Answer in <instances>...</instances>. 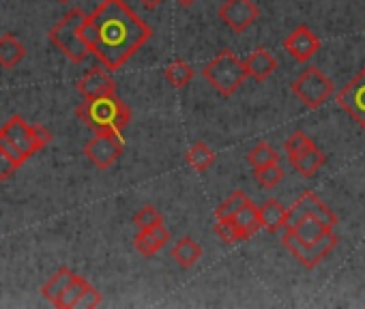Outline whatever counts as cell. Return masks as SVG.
Here are the masks:
<instances>
[{
    "mask_svg": "<svg viewBox=\"0 0 365 309\" xmlns=\"http://www.w3.org/2000/svg\"><path fill=\"white\" fill-rule=\"evenodd\" d=\"M80 35L108 71H118L153 37V31L125 0H103L84 18Z\"/></svg>",
    "mask_w": 365,
    "mask_h": 309,
    "instance_id": "1",
    "label": "cell"
},
{
    "mask_svg": "<svg viewBox=\"0 0 365 309\" xmlns=\"http://www.w3.org/2000/svg\"><path fill=\"white\" fill-rule=\"evenodd\" d=\"M52 133L41 125H29L22 116H11L0 129V150L20 168L35 152L48 146Z\"/></svg>",
    "mask_w": 365,
    "mask_h": 309,
    "instance_id": "2",
    "label": "cell"
},
{
    "mask_svg": "<svg viewBox=\"0 0 365 309\" xmlns=\"http://www.w3.org/2000/svg\"><path fill=\"white\" fill-rule=\"evenodd\" d=\"M76 114L95 133H123V129H127L131 122V110L123 99L116 97V93L84 99L76 108Z\"/></svg>",
    "mask_w": 365,
    "mask_h": 309,
    "instance_id": "3",
    "label": "cell"
},
{
    "mask_svg": "<svg viewBox=\"0 0 365 309\" xmlns=\"http://www.w3.org/2000/svg\"><path fill=\"white\" fill-rule=\"evenodd\" d=\"M202 78L222 97H232L241 88V84L247 80V71H245L243 61L237 58L235 52L224 50L202 69Z\"/></svg>",
    "mask_w": 365,
    "mask_h": 309,
    "instance_id": "4",
    "label": "cell"
},
{
    "mask_svg": "<svg viewBox=\"0 0 365 309\" xmlns=\"http://www.w3.org/2000/svg\"><path fill=\"white\" fill-rule=\"evenodd\" d=\"M84 18H86V14L82 9H71L50 31V41L76 65L86 61V56L91 54L84 39H82V35H80V26H82Z\"/></svg>",
    "mask_w": 365,
    "mask_h": 309,
    "instance_id": "5",
    "label": "cell"
},
{
    "mask_svg": "<svg viewBox=\"0 0 365 309\" xmlns=\"http://www.w3.org/2000/svg\"><path fill=\"white\" fill-rule=\"evenodd\" d=\"M286 232L282 234V243H284V247L305 266V268H316L331 251H333V247L337 245V234L333 232V230H329L322 239H318L316 243H303V241H299L294 234H292V230H288V228H284Z\"/></svg>",
    "mask_w": 365,
    "mask_h": 309,
    "instance_id": "6",
    "label": "cell"
},
{
    "mask_svg": "<svg viewBox=\"0 0 365 309\" xmlns=\"http://www.w3.org/2000/svg\"><path fill=\"white\" fill-rule=\"evenodd\" d=\"M333 82L318 69V67H309L305 69L294 82H292V93L299 97V101H303V105L316 110L322 103H327L333 97Z\"/></svg>",
    "mask_w": 365,
    "mask_h": 309,
    "instance_id": "7",
    "label": "cell"
},
{
    "mask_svg": "<svg viewBox=\"0 0 365 309\" xmlns=\"http://www.w3.org/2000/svg\"><path fill=\"white\" fill-rule=\"evenodd\" d=\"M123 150L125 140L120 137V133H95V137L84 144V154L99 170L112 168L120 159Z\"/></svg>",
    "mask_w": 365,
    "mask_h": 309,
    "instance_id": "8",
    "label": "cell"
},
{
    "mask_svg": "<svg viewBox=\"0 0 365 309\" xmlns=\"http://www.w3.org/2000/svg\"><path fill=\"white\" fill-rule=\"evenodd\" d=\"M305 215L316 217V219L322 221L327 228L337 226V217L333 215V211H331L324 202H320V198H316V194L303 192V194L294 200V204H292L290 209H286V226H284V228H290L292 224H297V221H299L301 217H305Z\"/></svg>",
    "mask_w": 365,
    "mask_h": 309,
    "instance_id": "9",
    "label": "cell"
},
{
    "mask_svg": "<svg viewBox=\"0 0 365 309\" xmlns=\"http://www.w3.org/2000/svg\"><path fill=\"white\" fill-rule=\"evenodd\" d=\"M217 14L220 20L235 33H245L260 18V9L254 0H224Z\"/></svg>",
    "mask_w": 365,
    "mask_h": 309,
    "instance_id": "10",
    "label": "cell"
},
{
    "mask_svg": "<svg viewBox=\"0 0 365 309\" xmlns=\"http://www.w3.org/2000/svg\"><path fill=\"white\" fill-rule=\"evenodd\" d=\"M337 105L365 129V67L339 90Z\"/></svg>",
    "mask_w": 365,
    "mask_h": 309,
    "instance_id": "11",
    "label": "cell"
},
{
    "mask_svg": "<svg viewBox=\"0 0 365 309\" xmlns=\"http://www.w3.org/2000/svg\"><path fill=\"white\" fill-rule=\"evenodd\" d=\"M284 50H286L297 63H307V61L320 50V41H318V37L303 24V26H297V28L284 39Z\"/></svg>",
    "mask_w": 365,
    "mask_h": 309,
    "instance_id": "12",
    "label": "cell"
},
{
    "mask_svg": "<svg viewBox=\"0 0 365 309\" xmlns=\"http://www.w3.org/2000/svg\"><path fill=\"white\" fill-rule=\"evenodd\" d=\"M76 88L80 90V95L84 99H95V97H103V95H112L116 93V84L112 80V75L106 69H91L88 73H84L78 82Z\"/></svg>",
    "mask_w": 365,
    "mask_h": 309,
    "instance_id": "13",
    "label": "cell"
},
{
    "mask_svg": "<svg viewBox=\"0 0 365 309\" xmlns=\"http://www.w3.org/2000/svg\"><path fill=\"white\" fill-rule=\"evenodd\" d=\"M243 65H245L247 78H252V80H256V82L269 80V78L275 73V69H277L275 56H273L269 50H264V48L254 50V52L243 61Z\"/></svg>",
    "mask_w": 365,
    "mask_h": 309,
    "instance_id": "14",
    "label": "cell"
},
{
    "mask_svg": "<svg viewBox=\"0 0 365 309\" xmlns=\"http://www.w3.org/2000/svg\"><path fill=\"white\" fill-rule=\"evenodd\" d=\"M168 241H170V232H168V230L163 228V224H161V226H155V228H148V230H140V232L135 234V239H133V245H135V249H138L142 256L150 258V256H155L159 249H163Z\"/></svg>",
    "mask_w": 365,
    "mask_h": 309,
    "instance_id": "15",
    "label": "cell"
},
{
    "mask_svg": "<svg viewBox=\"0 0 365 309\" xmlns=\"http://www.w3.org/2000/svg\"><path fill=\"white\" fill-rule=\"evenodd\" d=\"M327 157H324V152L312 144L307 146L305 150H301L299 154H294V157H290V164L294 166V170L301 174V177H314L322 166H324Z\"/></svg>",
    "mask_w": 365,
    "mask_h": 309,
    "instance_id": "16",
    "label": "cell"
},
{
    "mask_svg": "<svg viewBox=\"0 0 365 309\" xmlns=\"http://www.w3.org/2000/svg\"><path fill=\"white\" fill-rule=\"evenodd\" d=\"M258 217H260V226L275 234L279 230H284L286 226V206L277 200H267L260 209H258Z\"/></svg>",
    "mask_w": 365,
    "mask_h": 309,
    "instance_id": "17",
    "label": "cell"
},
{
    "mask_svg": "<svg viewBox=\"0 0 365 309\" xmlns=\"http://www.w3.org/2000/svg\"><path fill=\"white\" fill-rule=\"evenodd\" d=\"M172 258L176 264H180L182 268H192L200 258H202V247L190 239V236H182L174 243L172 247Z\"/></svg>",
    "mask_w": 365,
    "mask_h": 309,
    "instance_id": "18",
    "label": "cell"
},
{
    "mask_svg": "<svg viewBox=\"0 0 365 309\" xmlns=\"http://www.w3.org/2000/svg\"><path fill=\"white\" fill-rule=\"evenodd\" d=\"M26 56V48L14 37V35H3L0 37V67L3 69H16Z\"/></svg>",
    "mask_w": 365,
    "mask_h": 309,
    "instance_id": "19",
    "label": "cell"
},
{
    "mask_svg": "<svg viewBox=\"0 0 365 309\" xmlns=\"http://www.w3.org/2000/svg\"><path fill=\"white\" fill-rule=\"evenodd\" d=\"M230 219H232L235 226L239 228L243 241H245V239H252V236L262 228V226H260V217H258V206H256L252 200H250L243 209H239Z\"/></svg>",
    "mask_w": 365,
    "mask_h": 309,
    "instance_id": "20",
    "label": "cell"
},
{
    "mask_svg": "<svg viewBox=\"0 0 365 309\" xmlns=\"http://www.w3.org/2000/svg\"><path fill=\"white\" fill-rule=\"evenodd\" d=\"M288 230H292V234L299 239V241H303V243H316L318 239H322L329 230H333V228H327L322 221H318L316 217H312V215H305V217H301L297 224H292Z\"/></svg>",
    "mask_w": 365,
    "mask_h": 309,
    "instance_id": "21",
    "label": "cell"
},
{
    "mask_svg": "<svg viewBox=\"0 0 365 309\" xmlns=\"http://www.w3.org/2000/svg\"><path fill=\"white\" fill-rule=\"evenodd\" d=\"M76 277V273L71 271V268H67V266H63V268H58L46 283H43V288H41V294H43V298L46 300H50V303H54L61 294H63V290L71 283V279Z\"/></svg>",
    "mask_w": 365,
    "mask_h": 309,
    "instance_id": "22",
    "label": "cell"
},
{
    "mask_svg": "<svg viewBox=\"0 0 365 309\" xmlns=\"http://www.w3.org/2000/svg\"><path fill=\"white\" fill-rule=\"evenodd\" d=\"M187 164L196 170V172H207L213 164H215V152L205 144V142H196L187 154H185Z\"/></svg>",
    "mask_w": 365,
    "mask_h": 309,
    "instance_id": "23",
    "label": "cell"
},
{
    "mask_svg": "<svg viewBox=\"0 0 365 309\" xmlns=\"http://www.w3.org/2000/svg\"><path fill=\"white\" fill-rule=\"evenodd\" d=\"M163 75L174 88H185L194 80V69L185 61H174L165 67Z\"/></svg>",
    "mask_w": 365,
    "mask_h": 309,
    "instance_id": "24",
    "label": "cell"
},
{
    "mask_svg": "<svg viewBox=\"0 0 365 309\" xmlns=\"http://www.w3.org/2000/svg\"><path fill=\"white\" fill-rule=\"evenodd\" d=\"M279 162V154L277 150L267 144V142H260L256 144L250 152H247V164L256 170V168H262V166H269V164H277Z\"/></svg>",
    "mask_w": 365,
    "mask_h": 309,
    "instance_id": "25",
    "label": "cell"
},
{
    "mask_svg": "<svg viewBox=\"0 0 365 309\" xmlns=\"http://www.w3.org/2000/svg\"><path fill=\"white\" fill-rule=\"evenodd\" d=\"M88 286H91V283H88L84 277L76 275V277L71 279V283L63 290V294L54 300V305H56V307H63V309H71V307H76L78 298L82 296V292H84Z\"/></svg>",
    "mask_w": 365,
    "mask_h": 309,
    "instance_id": "26",
    "label": "cell"
},
{
    "mask_svg": "<svg viewBox=\"0 0 365 309\" xmlns=\"http://www.w3.org/2000/svg\"><path fill=\"white\" fill-rule=\"evenodd\" d=\"M256 183L260 185V187H264V189H273V187H277L279 183H282V179H284V170H282V166H279V162L277 164H269V166H262V168H256Z\"/></svg>",
    "mask_w": 365,
    "mask_h": 309,
    "instance_id": "27",
    "label": "cell"
},
{
    "mask_svg": "<svg viewBox=\"0 0 365 309\" xmlns=\"http://www.w3.org/2000/svg\"><path fill=\"white\" fill-rule=\"evenodd\" d=\"M250 202V198H247V194L245 192H235L226 202H222L220 206H217V211H215V217L217 219H230L239 209H243L245 204Z\"/></svg>",
    "mask_w": 365,
    "mask_h": 309,
    "instance_id": "28",
    "label": "cell"
},
{
    "mask_svg": "<svg viewBox=\"0 0 365 309\" xmlns=\"http://www.w3.org/2000/svg\"><path fill=\"white\" fill-rule=\"evenodd\" d=\"M133 224L138 226V230H148V228L161 226L163 224V217H161V213L155 206H144V209H140L133 215Z\"/></svg>",
    "mask_w": 365,
    "mask_h": 309,
    "instance_id": "29",
    "label": "cell"
},
{
    "mask_svg": "<svg viewBox=\"0 0 365 309\" xmlns=\"http://www.w3.org/2000/svg\"><path fill=\"white\" fill-rule=\"evenodd\" d=\"M215 234H217L224 243H230V245L243 241V236H241V232H239V228L235 226L232 219H217V224H215Z\"/></svg>",
    "mask_w": 365,
    "mask_h": 309,
    "instance_id": "30",
    "label": "cell"
},
{
    "mask_svg": "<svg viewBox=\"0 0 365 309\" xmlns=\"http://www.w3.org/2000/svg\"><path fill=\"white\" fill-rule=\"evenodd\" d=\"M314 142L309 140V135H305L303 131H297V133H292L286 142H284V150H286V154H288V159L290 157H294V154H299L301 150H305L307 146H312Z\"/></svg>",
    "mask_w": 365,
    "mask_h": 309,
    "instance_id": "31",
    "label": "cell"
},
{
    "mask_svg": "<svg viewBox=\"0 0 365 309\" xmlns=\"http://www.w3.org/2000/svg\"><path fill=\"white\" fill-rule=\"evenodd\" d=\"M99 305H101V294H99V290H95L93 286H88V288L82 292V296L78 298V303H76V307H84V309L99 307Z\"/></svg>",
    "mask_w": 365,
    "mask_h": 309,
    "instance_id": "32",
    "label": "cell"
},
{
    "mask_svg": "<svg viewBox=\"0 0 365 309\" xmlns=\"http://www.w3.org/2000/svg\"><path fill=\"white\" fill-rule=\"evenodd\" d=\"M18 166L7 157V154L0 150V181H9L14 174H16Z\"/></svg>",
    "mask_w": 365,
    "mask_h": 309,
    "instance_id": "33",
    "label": "cell"
},
{
    "mask_svg": "<svg viewBox=\"0 0 365 309\" xmlns=\"http://www.w3.org/2000/svg\"><path fill=\"white\" fill-rule=\"evenodd\" d=\"M140 3L146 7V9H153V7H157V5H161L163 0H140Z\"/></svg>",
    "mask_w": 365,
    "mask_h": 309,
    "instance_id": "34",
    "label": "cell"
},
{
    "mask_svg": "<svg viewBox=\"0 0 365 309\" xmlns=\"http://www.w3.org/2000/svg\"><path fill=\"white\" fill-rule=\"evenodd\" d=\"M176 3H178L180 7H192V5L196 3V0H176Z\"/></svg>",
    "mask_w": 365,
    "mask_h": 309,
    "instance_id": "35",
    "label": "cell"
},
{
    "mask_svg": "<svg viewBox=\"0 0 365 309\" xmlns=\"http://www.w3.org/2000/svg\"><path fill=\"white\" fill-rule=\"evenodd\" d=\"M58 3H69V0H58Z\"/></svg>",
    "mask_w": 365,
    "mask_h": 309,
    "instance_id": "36",
    "label": "cell"
}]
</instances>
